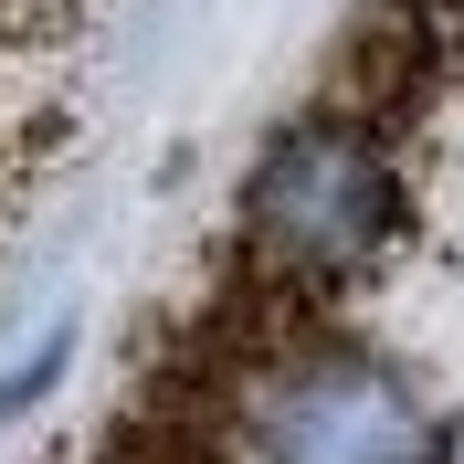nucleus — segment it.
Listing matches in <instances>:
<instances>
[{
	"label": "nucleus",
	"instance_id": "nucleus-3",
	"mask_svg": "<svg viewBox=\"0 0 464 464\" xmlns=\"http://www.w3.org/2000/svg\"><path fill=\"white\" fill-rule=\"evenodd\" d=\"M63 370H74V317L43 327V338H32L11 370H0V422H32V411L53 401V380H63Z\"/></svg>",
	"mask_w": 464,
	"mask_h": 464
},
{
	"label": "nucleus",
	"instance_id": "nucleus-2",
	"mask_svg": "<svg viewBox=\"0 0 464 464\" xmlns=\"http://www.w3.org/2000/svg\"><path fill=\"white\" fill-rule=\"evenodd\" d=\"M401 232V169L348 127H295L243 179V243L285 275H359Z\"/></svg>",
	"mask_w": 464,
	"mask_h": 464
},
{
	"label": "nucleus",
	"instance_id": "nucleus-1",
	"mask_svg": "<svg viewBox=\"0 0 464 464\" xmlns=\"http://www.w3.org/2000/svg\"><path fill=\"white\" fill-rule=\"evenodd\" d=\"M243 443L264 464H443L454 454L433 391L370 348H306L285 370H264L243 401Z\"/></svg>",
	"mask_w": 464,
	"mask_h": 464
}]
</instances>
